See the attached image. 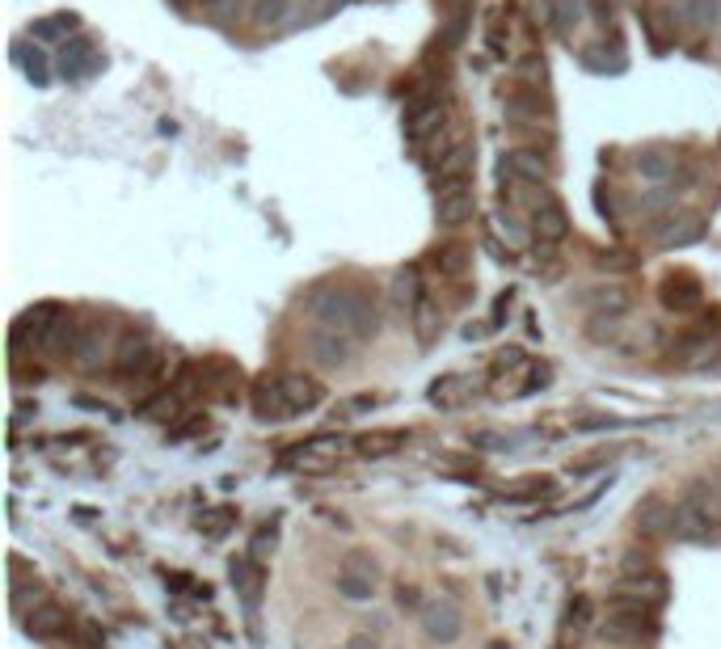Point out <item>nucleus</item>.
I'll return each mask as SVG.
<instances>
[{
  "label": "nucleus",
  "mask_w": 721,
  "mask_h": 649,
  "mask_svg": "<svg viewBox=\"0 0 721 649\" xmlns=\"http://www.w3.org/2000/svg\"><path fill=\"white\" fill-rule=\"evenodd\" d=\"M359 346H363L359 337L342 334L334 325H313L308 337H304V351H308L313 367H321V372H342V367H351V358H355Z\"/></svg>",
  "instance_id": "7"
},
{
  "label": "nucleus",
  "mask_w": 721,
  "mask_h": 649,
  "mask_svg": "<svg viewBox=\"0 0 721 649\" xmlns=\"http://www.w3.org/2000/svg\"><path fill=\"white\" fill-rule=\"evenodd\" d=\"M26 629L30 637H39V641H60V637H77L72 629V611L60 608L55 599H43L39 608L26 616Z\"/></svg>",
  "instance_id": "12"
},
{
  "label": "nucleus",
  "mask_w": 721,
  "mask_h": 649,
  "mask_svg": "<svg viewBox=\"0 0 721 649\" xmlns=\"http://www.w3.org/2000/svg\"><path fill=\"white\" fill-rule=\"evenodd\" d=\"M194 524H199V536H207V540H224V536L241 524V510H236V506H207Z\"/></svg>",
  "instance_id": "24"
},
{
  "label": "nucleus",
  "mask_w": 721,
  "mask_h": 649,
  "mask_svg": "<svg viewBox=\"0 0 721 649\" xmlns=\"http://www.w3.org/2000/svg\"><path fill=\"white\" fill-rule=\"evenodd\" d=\"M18 51H22V55H18V63H22L26 72H30V81L47 84V77H51V72H47V63H43V51H39V47H34V51L18 47Z\"/></svg>",
  "instance_id": "37"
},
{
  "label": "nucleus",
  "mask_w": 721,
  "mask_h": 649,
  "mask_svg": "<svg viewBox=\"0 0 721 649\" xmlns=\"http://www.w3.org/2000/svg\"><path fill=\"white\" fill-rule=\"evenodd\" d=\"M414 325H418V342H423V346H430V342L439 337V329H444V313L435 308V300H423V304L414 308Z\"/></svg>",
  "instance_id": "29"
},
{
  "label": "nucleus",
  "mask_w": 721,
  "mask_h": 649,
  "mask_svg": "<svg viewBox=\"0 0 721 649\" xmlns=\"http://www.w3.org/2000/svg\"><path fill=\"white\" fill-rule=\"evenodd\" d=\"M468 397H473V379L468 376H439L430 384V405H439V409H460Z\"/></svg>",
  "instance_id": "23"
},
{
  "label": "nucleus",
  "mask_w": 721,
  "mask_h": 649,
  "mask_svg": "<svg viewBox=\"0 0 721 649\" xmlns=\"http://www.w3.org/2000/svg\"><path fill=\"white\" fill-rule=\"evenodd\" d=\"M430 599H423V587L418 582H397V608L402 611H423Z\"/></svg>",
  "instance_id": "35"
},
{
  "label": "nucleus",
  "mask_w": 721,
  "mask_h": 649,
  "mask_svg": "<svg viewBox=\"0 0 721 649\" xmlns=\"http://www.w3.org/2000/svg\"><path fill=\"white\" fill-rule=\"evenodd\" d=\"M612 595L620 599H637V604H650V608H662L667 604V595H671V582H667V574H658L650 566V557H624V566H620V582L612 587Z\"/></svg>",
  "instance_id": "6"
},
{
  "label": "nucleus",
  "mask_w": 721,
  "mask_h": 649,
  "mask_svg": "<svg viewBox=\"0 0 721 649\" xmlns=\"http://www.w3.org/2000/svg\"><path fill=\"white\" fill-rule=\"evenodd\" d=\"M435 266H439L444 278H465L468 266H473V250L468 245H444L435 253Z\"/></svg>",
  "instance_id": "28"
},
{
  "label": "nucleus",
  "mask_w": 721,
  "mask_h": 649,
  "mask_svg": "<svg viewBox=\"0 0 721 649\" xmlns=\"http://www.w3.org/2000/svg\"><path fill=\"white\" fill-rule=\"evenodd\" d=\"M346 452V439L342 435H317V439L299 443L287 452V460L292 464H308V468H325V464H334Z\"/></svg>",
  "instance_id": "19"
},
{
  "label": "nucleus",
  "mask_w": 721,
  "mask_h": 649,
  "mask_svg": "<svg viewBox=\"0 0 721 649\" xmlns=\"http://www.w3.org/2000/svg\"><path fill=\"white\" fill-rule=\"evenodd\" d=\"M405 443H409V430H384V426H372V430H363L351 447H355L359 460H393Z\"/></svg>",
  "instance_id": "14"
},
{
  "label": "nucleus",
  "mask_w": 721,
  "mask_h": 649,
  "mask_svg": "<svg viewBox=\"0 0 721 649\" xmlns=\"http://www.w3.org/2000/svg\"><path fill=\"white\" fill-rule=\"evenodd\" d=\"M528 363H531V358L524 355L519 346H507V351H498V355H494V367H489V376H494V379L524 376V372H528Z\"/></svg>",
  "instance_id": "31"
},
{
  "label": "nucleus",
  "mask_w": 721,
  "mask_h": 649,
  "mask_svg": "<svg viewBox=\"0 0 721 649\" xmlns=\"http://www.w3.org/2000/svg\"><path fill=\"white\" fill-rule=\"evenodd\" d=\"M292 9H296V0H254V21L257 26H278V21H287Z\"/></svg>",
  "instance_id": "33"
},
{
  "label": "nucleus",
  "mask_w": 721,
  "mask_h": 649,
  "mask_svg": "<svg viewBox=\"0 0 721 649\" xmlns=\"http://www.w3.org/2000/svg\"><path fill=\"white\" fill-rule=\"evenodd\" d=\"M549 376L552 372L545 367V363H528V372L515 379V393H510V397H528V393H536V388H545Z\"/></svg>",
  "instance_id": "34"
},
{
  "label": "nucleus",
  "mask_w": 721,
  "mask_h": 649,
  "mask_svg": "<svg viewBox=\"0 0 721 649\" xmlns=\"http://www.w3.org/2000/svg\"><path fill=\"white\" fill-rule=\"evenodd\" d=\"M468 215H473V190H468V182H447L435 194V224L439 229H460Z\"/></svg>",
  "instance_id": "13"
},
{
  "label": "nucleus",
  "mask_w": 721,
  "mask_h": 649,
  "mask_svg": "<svg viewBox=\"0 0 721 649\" xmlns=\"http://www.w3.org/2000/svg\"><path fill=\"white\" fill-rule=\"evenodd\" d=\"M393 300H397L402 308H409V313L423 304L426 295H423V271H418V266H405V271L393 278Z\"/></svg>",
  "instance_id": "26"
},
{
  "label": "nucleus",
  "mask_w": 721,
  "mask_h": 649,
  "mask_svg": "<svg viewBox=\"0 0 721 649\" xmlns=\"http://www.w3.org/2000/svg\"><path fill=\"white\" fill-rule=\"evenodd\" d=\"M380 587V566L376 561H367V557H346L338 569V590L351 599V604H363V599H372Z\"/></svg>",
  "instance_id": "11"
},
{
  "label": "nucleus",
  "mask_w": 721,
  "mask_h": 649,
  "mask_svg": "<svg viewBox=\"0 0 721 649\" xmlns=\"http://www.w3.org/2000/svg\"><path fill=\"white\" fill-rule=\"evenodd\" d=\"M591 616H595V604L587 599V595H578V599L570 604V611H566V637L578 641L582 632L591 629Z\"/></svg>",
  "instance_id": "32"
},
{
  "label": "nucleus",
  "mask_w": 721,
  "mask_h": 649,
  "mask_svg": "<svg viewBox=\"0 0 721 649\" xmlns=\"http://www.w3.org/2000/svg\"><path fill=\"white\" fill-rule=\"evenodd\" d=\"M502 173H507L510 182H528V186H545L549 182V161L540 156V152H531V148H515L502 156Z\"/></svg>",
  "instance_id": "15"
},
{
  "label": "nucleus",
  "mask_w": 721,
  "mask_h": 649,
  "mask_svg": "<svg viewBox=\"0 0 721 649\" xmlns=\"http://www.w3.org/2000/svg\"><path fill=\"white\" fill-rule=\"evenodd\" d=\"M321 400H325V384L317 376H304V372H283L275 379H262L254 388V405L257 422H287L299 418V414H313Z\"/></svg>",
  "instance_id": "1"
},
{
  "label": "nucleus",
  "mask_w": 721,
  "mask_h": 649,
  "mask_svg": "<svg viewBox=\"0 0 721 649\" xmlns=\"http://www.w3.org/2000/svg\"><path fill=\"white\" fill-rule=\"evenodd\" d=\"M683 18L697 21V26H713V18H718V0H688V4H683Z\"/></svg>",
  "instance_id": "36"
},
{
  "label": "nucleus",
  "mask_w": 721,
  "mask_h": 649,
  "mask_svg": "<svg viewBox=\"0 0 721 649\" xmlns=\"http://www.w3.org/2000/svg\"><path fill=\"white\" fill-rule=\"evenodd\" d=\"M229 578H233L236 595H241L245 604H257V595H262V587H266L262 561H254L250 552H241V557H233V561H229Z\"/></svg>",
  "instance_id": "20"
},
{
  "label": "nucleus",
  "mask_w": 721,
  "mask_h": 649,
  "mask_svg": "<svg viewBox=\"0 0 721 649\" xmlns=\"http://www.w3.org/2000/svg\"><path fill=\"white\" fill-rule=\"evenodd\" d=\"M77 30V18L68 13V18H47L43 26H39V39H60V34H72Z\"/></svg>",
  "instance_id": "39"
},
{
  "label": "nucleus",
  "mask_w": 721,
  "mask_h": 649,
  "mask_svg": "<svg viewBox=\"0 0 721 649\" xmlns=\"http://www.w3.org/2000/svg\"><path fill=\"white\" fill-rule=\"evenodd\" d=\"M77 405H81V409H89V414H106V418H114V409H110L106 400H93V397H77Z\"/></svg>",
  "instance_id": "40"
},
{
  "label": "nucleus",
  "mask_w": 721,
  "mask_h": 649,
  "mask_svg": "<svg viewBox=\"0 0 721 649\" xmlns=\"http://www.w3.org/2000/svg\"><path fill=\"white\" fill-rule=\"evenodd\" d=\"M114 346L119 342H110V329L98 321V325H81V334H77V346H72V355L68 363L77 367V372H102V363L114 358Z\"/></svg>",
  "instance_id": "10"
},
{
  "label": "nucleus",
  "mask_w": 721,
  "mask_h": 649,
  "mask_svg": "<svg viewBox=\"0 0 721 649\" xmlns=\"http://www.w3.org/2000/svg\"><path fill=\"white\" fill-rule=\"evenodd\" d=\"M203 4H215V0H203Z\"/></svg>",
  "instance_id": "44"
},
{
  "label": "nucleus",
  "mask_w": 721,
  "mask_h": 649,
  "mask_svg": "<svg viewBox=\"0 0 721 649\" xmlns=\"http://www.w3.org/2000/svg\"><path fill=\"white\" fill-rule=\"evenodd\" d=\"M212 422H207V414H191V418H182L177 422V430H170V439L173 443H182V439H194V435H203Z\"/></svg>",
  "instance_id": "38"
},
{
  "label": "nucleus",
  "mask_w": 721,
  "mask_h": 649,
  "mask_svg": "<svg viewBox=\"0 0 721 649\" xmlns=\"http://www.w3.org/2000/svg\"><path fill=\"white\" fill-rule=\"evenodd\" d=\"M667 536L683 545H718L721 540V510L704 494H683L676 506H667Z\"/></svg>",
  "instance_id": "4"
},
{
  "label": "nucleus",
  "mask_w": 721,
  "mask_h": 649,
  "mask_svg": "<svg viewBox=\"0 0 721 649\" xmlns=\"http://www.w3.org/2000/svg\"><path fill=\"white\" fill-rule=\"evenodd\" d=\"M444 126V105L439 98H414L409 110H405V135L414 140V144H423L426 135H435Z\"/></svg>",
  "instance_id": "16"
},
{
  "label": "nucleus",
  "mask_w": 721,
  "mask_h": 649,
  "mask_svg": "<svg viewBox=\"0 0 721 649\" xmlns=\"http://www.w3.org/2000/svg\"><path fill=\"white\" fill-rule=\"evenodd\" d=\"M313 316H317V325H334L342 334L359 337H376L380 329V308H376V300L363 292H346V287H334V292H321L313 300Z\"/></svg>",
  "instance_id": "3"
},
{
  "label": "nucleus",
  "mask_w": 721,
  "mask_h": 649,
  "mask_svg": "<svg viewBox=\"0 0 721 649\" xmlns=\"http://www.w3.org/2000/svg\"><path fill=\"white\" fill-rule=\"evenodd\" d=\"M662 304L671 308V313H697L700 304H704V292H700V278L697 274H671L667 283H662Z\"/></svg>",
  "instance_id": "17"
},
{
  "label": "nucleus",
  "mask_w": 721,
  "mask_h": 649,
  "mask_svg": "<svg viewBox=\"0 0 721 649\" xmlns=\"http://www.w3.org/2000/svg\"><path fill=\"white\" fill-rule=\"evenodd\" d=\"M296 9H299V13H321V9H325V0H296Z\"/></svg>",
  "instance_id": "42"
},
{
  "label": "nucleus",
  "mask_w": 721,
  "mask_h": 649,
  "mask_svg": "<svg viewBox=\"0 0 721 649\" xmlns=\"http://www.w3.org/2000/svg\"><path fill=\"white\" fill-rule=\"evenodd\" d=\"M418 620H423L426 641H435V646H451L465 632V611H460V604H451V599H430L418 611Z\"/></svg>",
  "instance_id": "9"
},
{
  "label": "nucleus",
  "mask_w": 721,
  "mask_h": 649,
  "mask_svg": "<svg viewBox=\"0 0 721 649\" xmlns=\"http://www.w3.org/2000/svg\"><path fill=\"white\" fill-rule=\"evenodd\" d=\"M662 632V620H658V608L650 604H637V599H620V595H608V611L599 620V637L616 649H650Z\"/></svg>",
  "instance_id": "2"
},
{
  "label": "nucleus",
  "mask_w": 721,
  "mask_h": 649,
  "mask_svg": "<svg viewBox=\"0 0 721 649\" xmlns=\"http://www.w3.org/2000/svg\"><path fill=\"white\" fill-rule=\"evenodd\" d=\"M528 211H531V236H536V245H561L570 236V215H566V207L545 186L531 194Z\"/></svg>",
  "instance_id": "8"
},
{
  "label": "nucleus",
  "mask_w": 721,
  "mask_h": 649,
  "mask_svg": "<svg viewBox=\"0 0 721 649\" xmlns=\"http://www.w3.org/2000/svg\"><path fill=\"white\" fill-rule=\"evenodd\" d=\"M161 367H165V358L161 351L152 346L144 334H128L119 337V346H114V358H110V372L131 384V388H149L161 379Z\"/></svg>",
  "instance_id": "5"
},
{
  "label": "nucleus",
  "mask_w": 721,
  "mask_h": 649,
  "mask_svg": "<svg viewBox=\"0 0 721 649\" xmlns=\"http://www.w3.org/2000/svg\"><path fill=\"white\" fill-rule=\"evenodd\" d=\"M346 649H380V641H376L372 632H355V637L346 641Z\"/></svg>",
  "instance_id": "41"
},
{
  "label": "nucleus",
  "mask_w": 721,
  "mask_h": 649,
  "mask_svg": "<svg viewBox=\"0 0 721 649\" xmlns=\"http://www.w3.org/2000/svg\"><path fill=\"white\" fill-rule=\"evenodd\" d=\"M552 494H557L552 477H519V481H507L498 489L502 503H540V498H552Z\"/></svg>",
  "instance_id": "22"
},
{
  "label": "nucleus",
  "mask_w": 721,
  "mask_h": 649,
  "mask_svg": "<svg viewBox=\"0 0 721 649\" xmlns=\"http://www.w3.org/2000/svg\"><path fill=\"white\" fill-rule=\"evenodd\" d=\"M637 173L650 178V182H667V178L676 173V156H667L662 148H646V152L637 156Z\"/></svg>",
  "instance_id": "27"
},
{
  "label": "nucleus",
  "mask_w": 721,
  "mask_h": 649,
  "mask_svg": "<svg viewBox=\"0 0 721 649\" xmlns=\"http://www.w3.org/2000/svg\"><path fill=\"white\" fill-rule=\"evenodd\" d=\"M718 503H721V481H718Z\"/></svg>",
  "instance_id": "43"
},
{
  "label": "nucleus",
  "mask_w": 721,
  "mask_h": 649,
  "mask_svg": "<svg viewBox=\"0 0 721 649\" xmlns=\"http://www.w3.org/2000/svg\"><path fill=\"white\" fill-rule=\"evenodd\" d=\"M161 582H165L170 595H177V599H194V604H207V599H212V587L199 582L194 574H182V569H161Z\"/></svg>",
  "instance_id": "25"
},
{
  "label": "nucleus",
  "mask_w": 721,
  "mask_h": 649,
  "mask_svg": "<svg viewBox=\"0 0 721 649\" xmlns=\"http://www.w3.org/2000/svg\"><path fill=\"white\" fill-rule=\"evenodd\" d=\"M473 169V148L468 144H451L439 152V161L430 165V178L447 186V182H465V173Z\"/></svg>",
  "instance_id": "21"
},
{
  "label": "nucleus",
  "mask_w": 721,
  "mask_h": 649,
  "mask_svg": "<svg viewBox=\"0 0 721 649\" xmlns=\"http://www.w3.org/2000/svg\"><path fill=\"white\" fill-rule=\"evenodd\" d=\"M275 545H278V519H266V524L250 536V548H245V552H250L254 561H262V566H266V561H271V552H275Z\"/></svg>",
  "instance_id": "30"
},
{
  "label": "nucleus",
  "mask_w": 721,
  "mask_h": 649,
  "mask_svg": "<svg viewBox=\"0 0 721 649\" xmlns=\"http://www.w3.org/2000/svg\"><path fill=\"white\" fill-rule=\"evenodd\" d=\"M102 68V51L93 47L89 39H77L68 42L64 51H60V72H64V81H85Z\"/></svg>",
  "instance_id": "18"
}]
</instances>
